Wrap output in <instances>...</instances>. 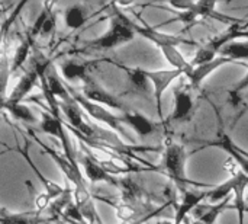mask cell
<instances>
[{"label": "cell", "instance_id": "obj_20", "mask_svg": "<svg viewBox=\"0 0 248 224\" xmlns=\"http://www.w3.org/2000/svg\"><path fill=\"white\" fill-rule=\"evenodd\" d=\"M230 201H231V198L228 197L218 204H208V206L201 204L196 208V223L214 224L217 222V219L230 207Z\"/></svg>", "mask_w": 248, "mask_h": 224}, {"label": "cell", "instance_id": "obj_3", "mask_svg": "<svg viewBox=\"0 0 248 224\" xmlns=\"http://www.w3.org/2000/svg\"><path fill=\"white\" fill-rule=\"evenodd\" d=\"M187 153L183 144L180 143H173L169 141L163 150V162H161V169L163 172L169 176V179L174 184L177 191L180 192L182 190L186 188H214V185L208 184H201L189 179L186 176V160H187Z\"/></svg>", "mask_w": 248, "mask_h": 224}, {"label": "cell", "instance_id": "obj_16", "mask_svg": "<svg viewBox=\"0 0 248 224\" xmlns=\"http://www.w3.org/2000/svg\"><path fill=\"white\" fill-rule=\"evenodd\" d=\"M55 22H57V12L54 10V3H45L33 26L26 35L33 41L38 36H46L55 31V25H57Z\"/></svg>", "mask_w": 248, "mask_h": 224}, {"label": "cell", "instance_id": "obj_21", "mask_svg": "<svg viewBox=\"0 0 248 224\" xmlns=\"http://www.w3.org/2000/svg\"><path fill=\"white\" fill-rule=\"evenodd\" d=\"M51 222L45 213L41 211H26V213H17L12 214L6 210L1 211V224H44Z\"/></svg>", "mask_w": 248, "mask_h": 224}, {"label": "cell", "instance_id": "obj_15", "mask_svg": "<svg viewBox=\"0 0 248 224\" xmlns=\"http://www.w3.org/2000/svg\"><path fill=\"white\" fill-rule=\"evenodd\" d=\"M38 83H41V69H39V64H38L36 60H35L33 67L25 71V74L19 79L17 85H16V86L13 87V90L10 92V95H9L6 99H3V103H4V105L20 103V102L25 99V96H26L28 93H31L32 89H33Z\"/></svg>", "mask_w": 248, "mask_h": 224}, {"label": "cell", "instance_id": "obj_24", "mask_svg": "<svg viewBox=\"0 0 248 224\" xmlns=\"http://www.w3.org/2000/svg\"><path fill=\"white\" fill-rule=\"evenodd\" d=\"M230 103H232V106L234 108H238V114H237V117H235V120H234V122H232V127L244 117V114H247L248 112V90L247 92H244L243 95H240L235 101H232V102H230Z\"/></svg>", "mask_w": 248, "mask_h": 224}, {"label": "cell", "instance_id": "obj_10", "mask_svg": "<svg viewBox=\"0 0 248 224\" xmlns=\"http://www.w3.org/2000/svg\"><path fill=\"white\" fill-rule=\"evenodd\" d=\"M80 92H81L83 96H86L89 101H92L94 103L113 108V109H116V111H119L122 114L126 112V111H129L128 103L125 102V98L121 93L119 95L110 93L106 89H103L97 82H94L92 79L84 80V85H83V87H81Z\"/></svg>", "mask_w": 248, "mask_h": 224}, {"label": "cell", "instance_id": "obj_23", "mask_svg": "<svg viewBox=\"0 0 248 224\" xmlns=\"http://www.w3.org/2000/svg\"><path fill=\"white\" fill-rule=\"evenodd\" d=\"M3 111L12 115L15 120L23 122V124H36V118L32 114V111L22 103H15V105H4L3 103Z\"/></svg>", "mask_w": 248, "mask_h": 224}, {"label": "cell", "instance_id": "obj_2", "mask_svg": "<svg viewBox=\"0 0 248 224\" xmlns=\"http://www.w3.org/2000/svg\"><path fill=\"white\" fill-rule=\"evenodd\" d=\"M112 12H110V28L106 34L102 36L87 41L83 44V47L78 50V52L87 54V52H103V51H110L122 44H126L134 39L135 31L132 28V20L128 19V16L119 10V7L112 3L109 4Z\"/></svg>", "mask_w": 248, "mask_h": 224}, {"label": "cell", "instance_id": "obj_11", "mask_svg": "<svg viewBox=\"0 0 248 224\" xmlns=\"http://www.w3.org/2000/svg\"><path fill=\"white\" fill-rule=\"evenodd\" d=\"M80 146L83 149L81 156L78 157V163L83 166L86 178L92 182V184H99V182H106L112 187H119V181L116 179V176L110 175L96 159L94 153L90 150V147H87L84 143L80 141Z\"/></svg>", "mask_w": 248, "mask_h": 224}, {"label": "cell", "instance_id": "obj_28", "mask_svg": "<svg viewBox=\"0 0 248 224\" xmlns=\"http://www.w3.org/2000/svg\"><path fill=\"white\" fill-rule=\"evenodd\" d=\"M246 211H247V213H248V206H246Z\"/></svg>", "mask_w": 248, "mask_h": 224}, {"label": "cell", "instance_id": "obj_12", "mask_svg": "<svg viewBox=\"0 0 248 224\" xmlns=\"http://www.w3.org/2000/svg\"><path fill=\"white\" fill-rule=\"evenodd\" d=\"M121 121L124 125H128L131 130H134L141 138L147 137H155L163 133L166 124L164 122H154L150 118H147L144 114L129 109L124 114H121Z\"/></svg>", "mask_w": 248, "mask_h": 224}, {"label": "cell", "instance_id": "obj_5", "mask_svg": "<svg viewBox=\"0 0 248 224\" xmlns=\"http://www.w3.org/2000/svg\"><path fill=\"white\" fill-rule=\"evenodd\" d=\"M170 4L174 9H177L176 16L160 23L158 26H154L155 29H158L161 25H169L171 22H182L185 23V26L180 31V34H185V32H189L195 25H198V22L202 20L203 17H215L221 20L228 19L227 16L218 15L215 12V6H217L215 1H171Z\"/></svg>", "mask_w": 248, "mask_h": 224}, {"label": "cell", "instance_id": "obj_1", "mask_svg": "<svg viewBox=\"0 0 248 224\" xmlns=\"http://www.w3.org/2000/svg\"><path fill=\"white\" fill-rule=\"evenodd\" d=\"M28 131H29V136L33 140V143H36L41 150L48 155L57 165L58 168L62 171V173L65 175V178L74 185V203L76 206L78 207L81 216L86 219V222L89 224H103L99 214H97V210H96V206H94V195L89 191V187L81 175V169H77L74 168L64 155L58 153L57 150H54L52 147H49L46 143H44L39 137L35 136V133L32 131L31 127H28Z\"/></svg>", "mask_w": 248, "mask_h": 224}, {"label": "cell", "instance_id": "obj_4", "mask_svg": "<svg viewBox=\"0 0 248 224\" xmlns=\"http://www.w3.org/2000/svg\"><path fill=\"white\" fill-rule=\"evenodd\" d=\"M132 28L135 31V34L142 35L144 38L150 39L151 42H154L164 54V57L167 58V61L177 70L185 71V76L192 70L190 61H186V58L182 55V52L177 50V45L180 44H189V45H195V42L187 41L185 38L180 36H171L167 34H161L158 32L154 26H148L145 25V22H142V25L134 23L132 22Z\"/></svg>", "mask_w": 248, "mask_h": 224}, {"label": "cell", "instance_id": "obj_6", "mask_svg": "<svg viewBox=\"0 0 248 224\" xmlns=\"http://www.w3.org/2000/svg\"><path fill=\"white\" fill-rule=\"evenodd\" d=\"M243 20H238L237 23L231 25L227 31H224L222 34L217 35L215 38H212L211 41H208L206 44H203L196 54L193 55V58L190 60V66L192 67H199L203 64H208L211 61H214L215 58H218L217 55L221 54V51L231 42L234 41H240V39H248V29L243 28Z\"/></svg>", "mask_w": 248, "mask_h": 224}, {"label": "cell", "instance_id": "obj_26", "mask_svg": "<svg viewBox=\"0 0 248 224\" xmlns=\"http://www.w3.org/2000/svg\"><path fill=\"white\" fill-rule=\"evenodd\" d=\"M248 90V71L247 74L230 90V102H232V101H235L240 95H243L244 92H247Z\"/></svg>", "mask_w": 248, "mask_h": 224}, {"label": "cell", "instance_id": "obj_22", "mask_svg": "<svg viewBox=\"0 0 248 224\" xmlns=\"http://www.w3.org/2000/svg\"><path fill=\"white\" fill-rule=\"evenodd\" d=\"M33 42H35V41L26 35L25 39L19 44V47L16 48V51H15V54H13V58H12L10 74L15 73V71H17V70L23 66L25 60L29 57V52H31V50H32V47H33Z\"/></svg>", "mask_w": 248, "mask_h": 224}, {"label": "cell", "instance_id": "obj_18", "mask_svg": "<svg viewBox=\"0 0 248 224\" xmlns=\"http://www.w3.org/2000/svg\"><path fill=\"white\" fill-rule=\"evenodd\" d=\"M92 10L89 3H73L64 9V20L68 29L77 31L92 19Z\"/></svg>", "mask_w": 248, "mask_h": 224}, {"label": "cell", "instance_id": "obj_25", "mask_svg": "<svg viewBox=\"0 0 248 224\" xmlns=\"http://www.w3.org/2000/svg\"><path fill=\"white\" fill-rule=\"evenodd\" d=\"M25 4H26V1H23V3H19L17 6H16V9L12 12V15L4 20V23L1 25V34H3V41L6 39V36H7V29L13 25V22L16 20V17L20 15V10L25 7Z\"/></svg>", "mask_w": 248, "mask_h": 224}, {"label": "cell", "instance_id": "obj_13", "mask_svg": "<svg viewBox=\"0 0 248 224\" xmlns=\"http://www.w3.org/2000/svg\"><path fill=\"white\" fill-rule=\"evenodd\" d=\"M147 76L153 85V93H154V101H155V108H157V114L158 117L163 120V95L167 90V87L182 74H185V71L177 70V69H171V70H145Z\"/></svg>", "mask_w": 248, "mask_h": 224}, {"label": "cell", "instance_id": "obj_9", "mask_svg": "<svg viewBox=\"0 0 248 224\" xmlns=\"http://www.w3.org/2000/svg\"><path fill=\"white\" fill-rule=\"evenodd\" d=\"M108 63H110L112 66L121 69L125 74H126V80H128V87L125 92H122L121 95L124 98H140L142 101L151 102L153 101V95H151V82L147 76V71L142 69H131L126 67L121 63L116 61H110L108 60Z\"/></svg>", "mask_w": 248, "mask_h": 224}, {"label": "cell", "instance_id": "obj_7", "mask_svg": "<svg viewBox=\"0 0 248 224\" xmlns=\"http://www.w3.org/2000/svg\"><path fill=\"white\" fill-rule=\"evenodd\" d=\"M67 86H68V85H67ZM68 90H70V93L73 95V98L78 102V105L81 106V109H83L89 117H92V118L96 120V121L103 122V124L108 125L112 131H118L121 136H124V137L128 140L129 144L135 146V144H134L132 136L125 130V127H124V124H122V121H121V115H116V114L110 112V111L106 109V106H103V105H99V103H94V102L89 101L86 96L81 95L80 90H77V89H74V87H71V86H68Z\"/></svg>", "mask_w": 248, "mask_h": 224}, {"label": "cell", "instance_id": "obj_19", "mask_svg": "<svg viewBox=\"0 0 248 224\" xmlns=\"http://www.w3.org/2000/svg\"><path fill=\"white\" fill-rule=\"evenodd\" d=\"M228 63H234V61L227 58V57L219 55L218 58H215L214 61H211L208 64H203V66H199V67H192V70L186 74L187 79H189L190 86L198 90L201 87V83L206 79L208 74H211L214 70H217L218 67H221L224 64H228Z\"/></svg>", "mask_w": 248, "mask_h": 224}, {"label": "cell", "instance_id": "obj_27", "mask_svg": "<svg viewBox=\"0 0 248 224\" xmlns=\"http://www.w3.org/2000/svg\"><path fill=\"white\" fill-rule=\"evenodd\" d=\"M170 206H174L176 207V201H174V198H170L167 203H164L161 207H158V208H155L151 214H148V216H145V217H142V219H140V220H135V222H131V223H125V224H144L145 222H148V220H151L153 217H155V216H158V214H161L166 208H169Z\"/></svg>", "mask_w": 248, "mask_h": 224}, {"label": "cell", "instance_id": "obj_14", "mask_svg": "<svg viewBox=\"0 0 248 224\" xmlns=\"http://www.w3.org/2000/svg\"><path fill=\"white\" fill-rule=\"evenodd\" d=\"M211 190H205V191H201L199 188H186V190H182L180 194V203L176 204L174 207V220L173 224H182L186 217L189 216L190 211L196 210L202 201L205 200H209V194H211Z\"/></svg>", "mask_w": 248, "mask_h": 224}, {"label": "cell", "instance_id": "obj_29", "mask_svg": "<svg viewBox=\"0 0 248 224\" xmlns=\"http://www.w3.org/2000/svg\"><path fill=\"white\" fill-rule=\"evenodd\" d=\"M193 224H199V223H196V222H195V223H193Z\"/></svg>", "mask_w": 248, "mask_h": 224}, {"label": "cell", "instance_id": "obj_8", "mask_svg": "<svg viewBox=\"0 0 248 224\" xmlns=\"http://www.w3.org/2000/svg\"><path fill=\"white\" fill-rule=\"evenodd\" d=\"M196 89H193L190 83H180L174 89V109L163 122L167 125L173 122L190 121L196 112Z\"/></svg>", "mask_w": 248, "mask_h": 224}, {"label": "cell", "instance_id": "obj_17", "mask_svg": "<svg viewBox=\"0 0 248 224\" xmlns=\"http://www.w3.org/2000/svg\"><path fill=\"white\" fill-rule=\"evenodd\" d=\"M102 60H68L61 64V73L67 82H74V80H87V74L92 70V67Z\"/></svg>", "mask_w": 248, "mask_h": 224}]
</instances>
